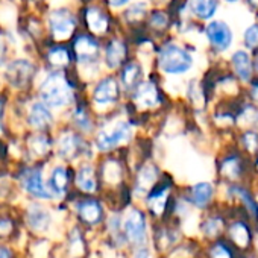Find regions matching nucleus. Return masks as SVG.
Returning a JSON list of instances; mask_svg holds the SVG:
<instances>
[{
  "instance_id": "nucleus-1",
  "label": "nucleus",
  "mask_w": 258,
  "mask_h": 258,
  "mask_svg": "<svg viewBox=\"0 0 258 258\" xmlns=\"http://www.w3.org/2000/svg\"><path fill=\"white\" fill-rule=\"evenodd\" d=\"M40 93H41V97H43L44 103L49 105V106H53V108L66 106L73 99L72 87H70L69 81L61 73L49 75L44 79Z\"/></svg>"
},
{
  "instance_id": "nucleus-2",
  "label": "nucleus",
  "mask_w": 258,
  "mask_h": 258,
  "mask_svg": "<svg viewBox=\"0 0 258 258\" xmlns=\"http://www.w3.org/2000/svg\"><path fill=\"white\" fill-rule=\"evenodd\" d=\"M193 66V56L178 44H167L158 53V67L167 75H184Z\"/></svg>"
},
{
  "instance_id": "nucleus-3",
  "label": "nucleus",
  "mask_w": 258,
  "mask_h": 258,
  "mask_svg": "<svg viewBox=\"0 0 258 258\" xmlns=\"http://www.w3.org/2000/svg\"><path fill=\"white\" fill-rule=\"evenodd\" d=\"M121 228L127 241H131L136 246L145 244L148 237V219L142 210L134 208L129 211L123 219Z\"/></svg>"
},
{
  "instance_id": "nucleus-4",
  "label": "nucleus",
  "mask_w": 258,
  "mask_h": 258,
  "mask_svg": "<svg viewBox=\"0 0 258 258\" xmlns=\"http://www.w3.org/2000/svg\"><path fill=\"white\" fill-rule=\"evenodd\" d=\"M131 124L127 121H117L111 127H105L99 133L96 139V146L99 151H111L118 145L127 142L131 139Z\"/></svg>"
},
{
  "instance_id": "nucleus-5",
  "label": "nucleus",
  "mask_w": 258,
  "mask_h": 258,
  "mask_svg": "<svg viewBox=\"0 0 258 258\" xmlns=\"http://www.w3.org/2000/svg\"><path fill=\"white\" fill-rule=\"evenodd\" d=\"M205 34H207V38H208L211 47L216 52L228 50L234 40V34H232L231 28L222 20L210 22L205 28Z\"/></svg>"
},
{
  "instance_id": "nucleus-6",
  "label": "nucleus",
  "mask_w": 258,
  "mask_h": 258,
  "mask_svg": "<svg viewBox=\"0 0 258 258\" xmlns=\"http://www.w3.org/2000/svg\"><path fill=\"white\" fill-rule=\"evenodd\" d=\"M49 26H50V31H52L55 38L64 40V38L72 35V32L76 26V22H75V17L70 11L56 10L49 17Z\"/></svg>"
},
{
  "instance_id": "nucleus-7",
  "label": "nucleus",
  "mask_w": 258,
  "mask_h": 258,
  "mask_svg": "<svg viewBox=\"0 0 258 258\" xmlns=\"http://www.w3.org/2000/svg\"><path fill=\"white\" fill-rule=\"evenodd\" d=\"M22 182H23L25 190L37 199H52V196H53L49 185H46L43 182V176H41V172L38 169L28 170L22 176Z\"/></svg>"
},
{
  "instance_id": "nucleus-8",
  "label": "nucleus",
  "mask_w": 258,
  "mask_h": 258,
  "mask_svg": "<svg viewBox=\"0 0 258 258\" xmlns=\"http://www.w3.org/2000/svg\"><path fill=\"white\" fill-rule=\"evenodd\" d=\"M34 78V66L29 61H14L7 69V79L13 87H26Z\"/></svg>"
},
{
  "instance_id": "nucleus-9",
  "label": "nucleus",
  "mask_w": 258,
  "mask_h": 258,
  "mask_svg": "<svg viewBox=\"0 0 258 258\" xmlns=\"http://www.w3.org/2000/svg\"><path fill=\"white\" fill-rule=\"evenodd\" d=\"M78 217L87 226H97L103 220V208L96 199H84L76 207Z\"/></svg>"
},
{
  "instance_id": "nucleus-10",
  "label": "nucleus",
  "mask_w": 258,
  "mask_h": 258,
  "mask_svg": "<svg viewBox=\"0 0 258 258\" xmlns=\"http://www.w3.org/2000/svg\"><path fill=\"white\" fill-rule=\"evenodd\" d=\"M73 50L79 62L90 64L99 56V43L90 35H79L73 43Z\"/></svg>"
},
{
  "instance_id": "nucleus-11",
  "label": "nucleus",
  "mask_w": 258,
  "mask_h": 258,
  "mask_svg": "<svg viewBox=\"0 0 258 258\" xmlns=\"http://www.w3.org/2000/svg\"><path fill=\"white\" fill-rule=\"evenodd\" d=\"M93 99L97 105L105 106L118 99V85L112 78H103L94 88Z\"/></svg>"
},
{
  "instance_id": "nucleus-12",
  "label": "nucleus",
  "mask_w": 258,
  "mask_h": 258,
  "mask_svg": "<svg viewBox=\"0 0 258 258\" xmlns=\"http://www.w3.org/2000/svg\"><path fill=\"white\" fill-rule=\"evenodd\" d=\"M134 102L142 108H154L160 103V91L151 82L140 84L134 90Z\"/></svg>"
},
{
  "instance_id": "nucleus-13",
  "label": "nucleus",
  "mask_w": 258,
  "mask_h": 258,
  "mask_svg": "<svg viewBox=\"0 0 258 258\" xmlns=\"http://www.w3.org/2000/svg\"><path fill=\"white\" fill-rule=\"evenodd\" d=\"M231 64L240 81L249 82L252 79V61L246 50H235L231 56Z\"/></svg>"
},
{
  "instance_id": "nucleus-14",
  "label": "nucleus",
  "mask_w": 258,
  "mask_h": 258,
  "mask_svg": "<svg viewBox=\"0 0 258 258\" xmlns=\"http://www.w3.org/2000/svg\"><path fill=\"white\" fill-rule=\"evenodd\" d=\"M214 188L210 182H198L190 190V201L198 208H207L213 201Z\"/></svg>"
},
{
  "instance_id": "nucleus-15",
  "label": "nucleus",
  "mask_w": 258,
  "mask_h": 258,
  "mask_svg": "<svg viewBox=\"0 0 258 258\" xmlns=\"http://www.w3.org/2000/svg\"><path fill=\"white\" fill-rule=\"evenodd\" d=\"M190 11L201 20H210L219 10V0H188Z\"/></svg>"
},
{
  "instance_id": "nucleus-16",
  "label": "nucleus",
  "mask_w": 258,
  "mask_h": 258,
  "mask_svg": "<svg viewBox=\"0 0 258 258\" xmlns=\"http://www.w3.org/2000/svg\"><path fill=\"white\" fill-rule=\"evenodd\" d=\"M126 56V46L120 40H112L108 43L105 50V61L109 69H117L123 64Z\"/></svg>"
},
{
  "instance_id": "nucleus-17",
  "label": "nucleus",
  "mask_w": 258,
  "mask_h": 258,
  "mask_svg": "<svg viewBox=\"0 0 258 258\" xmlns=\"http://www.w3.org/2000/svg\"><path fill=\"white\" fill-rule=\"evenodd\" d=\"M142 79V67L137 62H127L120 73V81L124 90H136L140 85Z\"/></svg>"
},
{
  "instance_id": "nucleus-18",
  "label": "nucleus",
  "mask_w": 258,
  "mask_h": 258,
  "mask_svg": "<svg viewBox=\"0 0 258 258\" xmlns=\"http://www.w3.org/2000/svg\"><path fill=\"white\" fill-rule=\"evenodd\" d=\"M76 185L79 190L85 193H94L97 190V178L96 172L90 164L82 166L76 173Z\"/></svg>"
},
{
  "instance_id": "nucleus-19",
  "label": "nucleus",
  "mask_w": 258,
  "mask_h": 258,
  "mask_svg": "<svg viewBox=\"0 0 258 258\" xmlns=\"http://www.w3.org/2000/svg\"><path fill=\"white\" fill-rule=\"evenodd\" d=\"M85 22L90 31L96 34H103L108 29V17L99 8H88L85 11Z\"/></svg>"
},
{
  "instance_id": "nucleus-20",
  "label": "nucleus",
  "mask_w": 258,
  "mask_h": 258,
  "mask_svg": "<svg viewBox=\"0 0 258 258\" xmlns=\"http://www.w3.org/2000/svg\"><path fill=\"white\" fill-rule=\"evenodd\" d=\"M29 123L34 127L44 129L52 123V114L43 103H34L29 111Z\"/></svg>"
},
{
  "instance_id": "nucleus-21",
  "label": "nucleus",
  "mask_w": 258,
  "mask_h": 258,
  "mask_svg": "<svg viewBox=\"0 0 258 258\" xmlns=\"http://www.w3.org/2000/svg\"><path fill=\"white\" fill-rule=\"evenodd\" d=\"M69 187V172L64 167H55L50 179H49V188L52 190L53 195L61 196L67 191Z\"/></svg>"
},
{
  "instance_id": "nucleus-22",
  "label": "nucleus",
  "mask_w": 258,
  "mask_h": 258,
  "mask_svg": "<svg viewBox=\"0 0 258 258\" xmlns=\"http://www.w3.org/2000/svg\"><path fill=\"white\" fill-rule=\"evenodd\" d=\"M28 223L35 231H44L50 223V216L43 207L34 205L28 213Z\"/></svg>"
},
{
  "instance_id": "nucleus-23",
  "label": "nucleus",
  "mask_w": 258,
  "mask_h": 258,
  "mask_svg": "<svg viewBox=\"0 0 258 258\" xmlns=\"http://www.w3.org/2000/svg\"><path fill=\"white\" fill-rule=\"evenodd\" d=\"M158 178V169L152 164H146L137 176V190L139 191H151V188L155 185V181Z\"/></svg>"
},
{
  "instance_id": "nucleus-24",
  "label": "nucleus",
  "mask_w": 258,
  "mask_h": 258,
  "mask_svg": "<svg viewBox=\"0 0 258 258\" xmlns=\"http://www.w3.org/2000/svg\"><path fill=\"white\" fill-rule=\"evenodd\" d=\"M229 237H231V240H232L237 246H240V247H246V246L250 243V238H252L250 229H249L247 225H246L244 222H241V220L234 222V223L229 226Z\"/></svg>"
},
{
  "instance_id": "nucleus-25",
  "label": "nucleus",
  "mask_w": 258,
  "mask_h": 258,
  "mask_svg": "<svg viewBox=\"0 0 258 258\" xmlns=\"http://www.w3.org/2000/svg\"><path fill=\"white\" fill-rule=\"evenodd\" d=\"M81 152V140L75 134H66L59 140V154L61 157L70 160Z\"/></svg>"
},
{
  "instance_id": "nucleus-26",
  "label": "nucleus",
  "mask_w": 258,
  "mask_h": 258,
  "mask_svg": "<svg viewBox=\"0 0 258 258\" xmlns=\"http://www.w3.org/2000/svg\"><path fill=\"white\" fill-rule=\"evenodd\" d=\"M229 193L234 195V196H238L243 201V205L246 207V210L252 216H258V204L255 202V199L252 198V195L247 190H244L241 187H237V185H232V187H229Z\"/></svg>"
},
{
  "instance_id": "nucleus-27",
  "label": "nucleus",
  "mask_w": 258,
  "mask_h": 258,
  "mask_svg": "<svg viewBox=\"0 0 258 258\" xmlns=\"http://www.w3.org/2000/svg\"><path fill=\"white\" fill-rule=\"evenodd\" d=\"M47 59L55 67H64L70 62V55L66 47H53L49 50Z\"/></svg>"
},
{
  "instance_id": "nucleus-28",
  "label": "nucleus",
  "mask_w": 258,
  "mask_h": 258,
  "mask_svg": "<svg viewBox=\"0 0 258 258\" xmlns=\"http://www.w3.org/2000/svg\"><path fill=\"white\" fill-rule=\"evenodd\" d=\"M220 172L228 176L229 179H235L241 175V164H240V160L237 157H232V158H226L222 166H220Z\"/></svg>"
},
{
  "instance_id": "nucleus-29",
  "label": "nucleus",
  "mask_w": 258,
  "mask_h": 258,
  "mask_svg": "<svg viewBox=\"0 0 258 258\" xmlns=\"http://www.w3.org/2000/svg\"><path fill=\"white\" fill-rule=\"evenodd\" d=\"M103 178L108 181V182H118L121 179V167L117 161H108L105 166H103Z\"/></svg>"
},
{
  "instance_id": "nucleus-30",
  "label": "nucleus",
  "mask_w": 258,
  "mask_h": 258,
  "mask_svg": "<svg viewBox=\"0 0 258 258\" xmlns=\"http://www.w3.org/2000/svg\"><path fill=\"white\" fill-rule=\"evenodd\" d=\"M243 43L247 49H258V25H250L243 32Z\"/></svg>"
},
{
  "instance_id": "nucleus-31",
  "label": "nucleus",
  "mask_w": 258,
  "mask_h": 258,
  "mask_svg": "<svg viewBox=\"0 0 258 258\" xmlns=\"http://www.w3.org/2000/svg\"><path fill=\"white\" fill-rule=\"evenodd\" d=\"M202 228H204L205 235L214 237V235H217L219 231L222 229V220H220V219H216V217H211V219H208V220L204 223Z\"/></svg>"
},
{
  "instance_id": "nucleus-32",
  "label": "nucleus",
  "mask_w": 258,
  "mask_h": 258,
  "mask_svg": "<svg viewBox=\"0 0 258 258\" xmlns=\"http://www.w3.org/2000/svg\"><path fill=\"white\" fill-rule=\"evenodd\" d=\"M243 145L247 151L256 152L258 151V133H255V131L244 133L243 134Z\"/></svg>"
},
{
  "instance_id": "nucleus-33",
  "label": "nucleus",
  "mask_w": 258,
  "mask_h": 258,
  "mask_svg": "<svg viewBox=\"0 0 258 258\" xmlns=\"http://www.w3.org/2000/svg\"><path fill=\"white\" fill-rule=\"evenodd\" d=\"M75 121H76V124L81 127V129H84V131H90L91 129V123H90V118H88V115H87V112L84 111V109H76V112H75Z\"/></svg>"
},
{
  "instance_id": "nucleus-34",
  "label": "nucleus",
  "mask_w": 258,
  "mask_h": 258,
  "mask_svg": "<svg viewBox=\"0 0 258 258\" xmlns=\"http://www.w3.org/2000/svg\"><path fill=\"white\" fill-rule=\"evenodd\" d=\"M211 256L213 258H232V252H231V247L226 246L225 243H217L216 247L211 249Z\"/></svg>"
},
{
  "instance_id": "nucleus-35",
  "label": "nucleus",
  "mask_w": 258,
  "mask_h": 258,
  "mask_svg": "<svg viewBox=\"0 0 258 258\" xmlns=\"http://www.w3.org/2000/svg\"><path fill=\"white\" fill-rule=\"evenodd\" d=\"M151 25L154 26V28H164L166 25H167V17L164 16V13H157V14H154L152 16V19H151Z\"/></svg>"
},
{
  "instance_id": "nucleus-36",
  "label": "nucleus",
  "mask_w": 258,
  "mask_h": 258,
  "mask_svg": "<svg viewBox=\"0 0 258 258\" xmlns=\"http://www.w3.org/2000/svg\"><path fill=\"white\" fill-rule=\"evenodd\" d=\"M11 231V223L8 219H0V237H7Z\"/></svg>"
},
{
  "instance_id": "nucleus-37",
  "label": "nucleus",
  "mask_w": 258,
  "mask_h": 258,
  "mask_svg": "<svg viewBox=\"0 0 258 258\" xmlns=\"http://www.w3.org/2000/svg\"><path fill=\"white\" fill-rule=\"evenodd\" d=\"M134 258H149V249L140 244L134 252Z\"/></svg>"
},
{
  "instance_id": "nucleus-38",
  "label": "nucleus",
  "mask_w": 258,
  "mask_h": 258,
  "mask_svg": "<svg viewBox=\"0 0 258 258\" xmlns=\"http://www.w3.org/2000/svg\"><path fill=\"white\" fill-rule=\"evenodd\" d=\"M7 53H8V50H7V43H5V40H4L2 37H0V64H2V62L5 61Z\"/></svg>"
},
{
  "instance_id": "nucleus-39",
  "label": "nucleus",
  "mask_w": 258,
  "mask_h": 258,
  "mask_svg": "<svg viewBox=\"0 0 258 258\" xmlns=\"http://www.w3.org/2000/svg\"><path fill=\"white\" fill-rule=\"evenodd\" d=\"M0 258H14V253L10 247L0 246Z\"/></svg>"
},
{
  "instance_id": "nucleus-40",
  "label": "nucleus",
  "mask_w": 258,
  "mask_h": 258,
  "mask_svg": "<svg viewBox=\"0 0 258 258\" xmlns=\"http://www.w3.org/2000/svg\"><path fill=\"white\" fill-rule=\"evenodd\" d=\"M109 2V5L111 7H114V8H118V7H123V5H126L129 0H108Z\"/></svg>"
},
{
  "instance_id": "nucleus-41",
  "label": "nucleus",
  "mask_w": 258,
  "mask_h": 258,
  "mask_svg": "<svg viewBox=\"0 0 258 258\" xmlns=\"http://www.w3.org/2000/svg\"><path fill=\"white\" fill-rule=\"evenodd\" d=\"M250 96H252V99L258 103V82L252 85V88H250Z\"/></svg>"
},
{
  "instance_id": "nucleus-42",
  "label": "nucleus",
  "mask_w": 258,
  "mask_h": 258,
  "mask_svg": "<svg viewBox=\"0 0 258 258\" xmlns=\"http://www.w3.org/2000/svg\"><path fill=\"white\" fill-rule=\"evenodd\" d=\"M2 115H4V100L0 99V127H2Z\"/></svg>"
},
{
  "instance_id": "nucleus-43",
  "label": "nucleus",
  "mask_w": 258,
  "mask_h": 258,
  "mask_svg": "<svg viewBox=\"0 0 258 258\" xmlns=\"http://www.w3.org/2000/svg\"><path fill=\"white\" fill-rule=\"evenodd\" d=\"M255 70L258 73V53H256V58H255Z\"/></svg>"
},
{
  "instance_id": "nucleus-44",
  "label": "nucleus",
  "mask_w": 258,
  "mask_h": 258,
  "mask_svg": "<svg viewBox=\"0 0 258 258\" xmlns=\"http://www.w3.org/2000/svg\"><path fill=\"white\" fill-rule=\"evenodd\" d=\"M249 2H250L252 5H256V7H258V0H249Z\"/></svg>"
},
{
  "instance_id": "nucleus-45",
  "label": "nucleus",
  "mask_w": 258,
  "mask_h": 258,
  "mask_svg": "<svg viewBox=\"0 0 258 258\" xmlns=\"http://www.w3.org/2000/svg\"><path fill=\"white\" fill-rule=\"evenodd\" d=\"M228 4H235V2H238V0H226Z\"/></svg>"
}]
</instances>
